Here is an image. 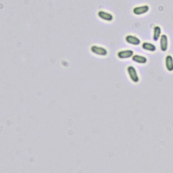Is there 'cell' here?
Wrapping results in <instances>:
<instances>
[{"label": "cell", "instance_id": "cell-1", "mask_svg": "<svg viewBox=\"0 0 173 173\" xmlns=\"http://www.w3.org/2000/svg\"><path fill=\"white\" fill-rule=\"evenodd\" d=\"M127 72H128V74L129 75V77L131 79V81H132L133 82H138L139 81V76L137 74V72L136 69L135 68L132 66H130L127 68Z\"/></svg>", "mask_w": 173, "mask_h": 173}, {"label": "cell", "instance_id": "cell-2", "mask_svg": "<svg viewBox=\"0 0 173 173\" xmlns=\"http://www.w3.org/2000/svg\"><path fill=\"white\" fill-rule=\"evenodd\" d=\"M149 10H150V7H149V6L143 5L134 8L133 12L134 14H135L137 16H140L146 14L147 12H149Z\"/></svg>", "mask_w": 173, "mask_h": 173}, {"label": "cell", "instance_id": "cell-3", "mask_svg": "<svg viewBox=\"0 0 173 173\" xmlns=\"http://www.w3.org/2000/svg\"><path fill=\"white\" fill-rule=\"evenodd\" d=\"M91 51L93 54L98 56H106L108 54V51L104 47L97 46H93L91 47Z\"/></svg>", "mask_w": 173, "mask_h": 173}, {"label": "cell", "instance_id": "cell-4", "mask_svg": "<svg viewBox=\"0 0 173 173\" xmlns=\"http://www.w3.org/2000/svg\"><path fill=\"white\" fill-rule=\"evenodd\" d=\"M98 15L99 16V18H100L103 20H105V21L111 22V21H112L113 19H114V17L111 14L104 12V11H102V10L98 12Z\"/></svg>", "mask_w": 173, "mask_h": 173}, {"label": "cell", "instance_id": "cell-5", "mask_svg": "<svg viewBox=\"0 0 173 173\" xmlns=\"http://www.w3.org/2000/svg\"><path fill=\"white\" fill-rule=\"evenodd\" d=\"M168 47V39L167 34H162L160 37V49L162 51H167Z\"/></svg>", "mask_w": 173, "mask_h": 173}, {"label": "cell", "instance_id": "cell-6", "mask_svg": "<svg viewBox=\"0 0 173 173\" xmlns=\"http://www.w3.org/2000/svg\"><path fill=\"white\" fill-rule=\"evenodd\" d=\"M125 40L128 43L133 45V46H139L141 43V40L136 36L127 35L125 37Z\"/></svg>", "mask_w": 173, "mask_h": 173}, {"label": "cell", "instance_id": "cell-7", "mask_svg": "<svg viewBox=\"0 0 173 173\" xmlns=\"http://www.w3.org/2000/svg\"><path fill=\"white\" fill-rule=\"evenodd\" d=\"M120 59H127L133 56V51L132 50H123L120 51L117 54Z\"/></svg>", "mask_w": 173, "mask_h": 173}, {"label": "cell", "instance_id": "cell-8", "mask_svg": "<svg viewBox=\"0 0 173 173\" xmlns=\"http://www.w3.org/2000/svg\"><path fill=\"white\" fill-rule=\"evenodd\" d=\"M165 66L168 72L173 71V57L171 55L165 58Z\"/></svg>", "mask_w": 173, "mask_h": 173}, {"label": "cell", "instance_id": "cell-9", "mask_svg": "<svg viewBox=\"0 0 173 173\" xmlns=\"http://www.w3.org/2000/svg\"><path fill=\"white\" fill-rule=\"evenodd\" d=\"M132 60L133 61L137 62V63L141 64H144L147 62V59L146 58L142 56H139V55H135L133 56Z\"/></svg>", "mask_w": 173, "mask_h": 173}, {"label": "cell", "instance_id": "cell-10", "mask_svg": "<svg viewBox=\"0 0 173 173\" xmlns=\"http://www.w3.org/2000/svg\"><path fill=\"white\" fill-rule=\"evenodd\" d=\"M161 33H162V29L160 26H155L154 28V33H153V39L155 41H158L161 37Z\"/></svg>", "mask_w": 173, "mask_h": 173}, {"label": "cell", "instance_id": "cell-11", "mask_svg": "<svg viewBox=\"0 0 173 173\" xmlns=\"http://www.w3.org/2000/svg\"><path fill=\"white\" fill-rule=\"evenodd\" d=\"M142 48L145 50L151 51V52H154V51L156 50V47H155L154 44L148 42L143 43L142 44Z\"/></svg>", "mask_w": 173, "mask_h": 173}]
</instances>
